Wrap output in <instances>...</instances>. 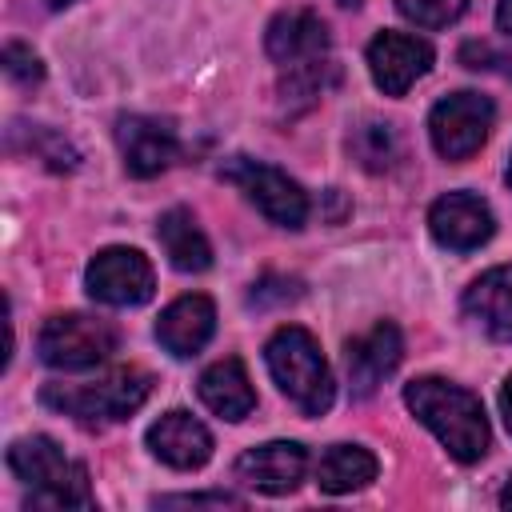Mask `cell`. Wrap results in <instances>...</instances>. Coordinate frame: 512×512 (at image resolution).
<instances>
[{
	"label": "cell",
	"mask_w": 512,
	"mask_h": 512,
	"mask_svg": "<svg viewBox=\"0 0 512 512\" xmlns=\"http://www.w3.org/2000/svg\"><path fill=\"white\" fill-rule=\"evenodd\" d=\"M0 64H4V72H8V80H16L20 88H32V84H40L44 80V64H40V56L28 48V44H4V56H0Z\"/></svg>",
	"instance_id": "obj_25"
},
{
	"label": "cell",
	"mask_w": 512,
	"mask_h": 512,
	"mask_svg": "<svg viewBox=\"0 0 512 512\" xmlns=\"http://www.w3.org/2000/svg\"><path fill=\"white\" fill-rule=\"evenodd\" d=\"M460 60H464L468 68H500V72L512 76V60H508V56H496L488 44H476V40L460 48Z\"/></svg>",
	"instance_id": "obj_28"
},
{
	"label": "cell",
	"mask_w": 512,
	"mask_h": 512,
	"mask_svg": "<svg viewBox=\"0 0 512 512\" xmlns=\"http://www.w3.org/2000/svg\"><path fill=\"white\" fill-rule=\"evenodd\" d=\"M496 220L488 212V204L472 192H448L428 208V232L440 248L452 252H472L492 236Z\"/></svg>",
	"instance_id": "obj_11"
},
{
	"label": "cell",
	"mask_w": 512,
	"mask_h": 512,
	"mask_svg": "<svg viewBox=\"0 0 512 512\" xmlns=\"http://www.w3.org/2000/svg\"><path fill=\"white\" fill-rule=\"evenodd\" d=\"M264 360H268V372L280 384V392L304 416H320L332 408L336 380H332V368L308 328H296V324L276 328L272 340L264 344Z\"/></svg>",
	"instance_id": "obj_3"
},
{
	"label": "cell",
	"mask_w": 512,
	"mask_h": 512,
	"mask_svg": "<svg viewBox=\"0 0 512 512\" xmlns=\"http://www.w3.org/2000/svg\"><path fill=\"white\" fill-rule=\"evenodd\" d=\"M288 300H300V280H288V276H264V280L252 284V292H248V304H256V308L288 304Z\"/></svg>",
	"instance_id": "obj_26"
},
{
	"label": "cell",
	"mask_w": 512,
	"mask_h": 512,
	"mask_svg": "<svg viewBox=\"0 0 512 512\" xmlns=\"http://www.w3.org/2000/svg\"><path fill=\"white\" fill-rule=\"evenodd\" d=\"M48 4H52V8H64V4H72V0H48Z\"/></svg>",
	"instance_id": "obj_32"
},
{
	"label": "cell",
	"mask_w": 512,
	"mask_h": 512,
	"mask_svg": "<svg viewBox=\"0 0 512 512\" xmlns=\"http://www.w3.org/2000/svg\"><path fill=\"white\" fill-rule=\"evenodd\" d=\"M496 24H500V32L512 36V0H500L496 4Z\"/></svg>",
	"instance_id": "obj_30"
},
{
	"label": "cell",
	"mask_w": 512,
	"mask_h": 512,
	"mask_svg": "<svg viewBox=\"0 0 512 512\" xmlns=\"http://www.w3.org/2000/svg\"><path fill=\"white\" fill-rule=\"evenodd\" d=\"M220 176L228 184H236L272 224H280V228H304V220H308V196L280 168H272L264 160H252V156H228L220 164Z\"/></svg>",
	"instance_id": "obj_6"
},
{
	"label": "cell",
	"mask_w": 512,
	"mask_h": 512,
	"mask_svg": "<svg viewBox=\"0 0 512 512\" xmlns=\"http://www.w3.org/2000/svg\"><path fill=\"white\" fill-rule=\"evenodd\" d=\"M492 116H496V108L480 92H452V96H444L432 108V116H428L432 148L444 160H468L488 140Z\"/></svg>",
	"instance_id": "obj_7"
},
{
	"label": "cell",
	"mask_w": 512,
	"mask_h": 512,
	"mask_svg": "<svg viewBox=\"0 0 512 512\" xmlns=\"http://www.w3.org/2000/svg\"><path fill=\"white\" fill-rule=\"evenodd\" d=\"M404 404L448 448L452 460L476 464L488 452V420H484L480 400L468 388L448 384L440 376H420L404 384Z\"/></svg>",
	"instance_id": "obj_1"
},
{
	"label": "cell",
	"mask_w": 512,
	"mask_h": 512,
	"mask_svg": "<svg viewBox=\"0 0 512 512\" xmlns=\"http://www.w3.org/2000/svg\"><path fill=\"white\" fill-rule=\"evenodd\" d=\"M336 84V64L332 60H316V64H296L284 68L280 76V100L288 108H308L316 96H324Z\"/></svg>",
	"instance_id": "obj_22"
},
{
	"label": "cell",
	"mask_w": 512,
	"mask_h": 512,
	"mask_svg": "<svg viewBox=\"0 0 512 512\" xmlns=\"http://www.w3.org/2000/svg\"><path fill=\"white\" fill-rule=\"evenodd\" d=\"M508 184H512V160H508Z\"/></svg>",
	"instance_id": "obj_33"
},
{
	"label": "cell",
	"mask_w": 512,
	"mask_h": 512,
	"mask_svg": "<svg viewBox=\"0 0 512 512\" xmlns=\"http://www.w3.org/2000/svg\"><path fill=\"white\" fill-rule=\"evenodd\" d=\"M148 448L168 468L192 472V468L208 464V456H212V432L196 416H188V412H164L148 428Z\"/></svg>",
	"instance_id": "obj_16"
},
{
	"label": "cell",
	"mask_w": 512,
	"mask_h": 512,
	"mask_svg": "<svg viewBox=\"0 0 512 512\" xmlns=\"http://www.w3.org/2000/svg\"><path fill=\"white\" fill-rule=\"evenodd\" d=\"M156 236H160V248H164L172 268L204 272L212 264V244H208V236L200 232V224L188 208H168L156 224Z\"/></svg>",
	"instance_id": "obj_19"
},
{
	"label": "cell",
	"mask_w": 512,
	"mask_h": 512,
	"mask_svg": "<svg viewBox=\"0 0 512 512\" xmlns=\"http://www.w3.org/2000/svg\"><path fill=\"white\" fill-rule=\"evenodd\" d=\"M148 392H152V376L144 368H112L80 384H44L40 404L80 424H116L128 420L148 400Z\"/></svg>",
	"instance_id": "obj_4"
},
{
	"label": "cell",
	"mask_w": 512,
	"mask_h": 512,
	"mask_svg": "<svg viewBox=\"0 0 512 512\" xmlns=\"http://www.w3.org/2000/svg\"><path fill=\"white\" fill-rule=\"evenodd\" d=\"M348 152L364 172H388L400 160V136L388 120H364L348 136Z\"/></svg>",
	"instance_id": "obj_21"
},
{
	"label": "cell",
	"mask_w": 512,
	"mask_h": 512,
	"mask_svg": "<svg viewBox=\"0 0 512 512\" xmlns=\"http://www.w3.org/2000/svg\"><path fill=\"white\" fill-rule=\"evenodd\" d=\"M8 468L32 488L28 508H92L88 468L68 460L52 436H20L8 444Z\"/></svg>",
	"instance_id": "obj_2"
},
{
	"label": "cell",
	"mask_w": 512,
	"mask_h": 512,
	"mask_svg": "<svg viewBox=\"0 0 512 512\" xmlns=\"http://www.w3.org/2000/svg\"><path fill=\"white\" fill-rule=\"evenodd\" d=\"M28 132V152H36L48 168H56V172H72L76 164H80V152L60 136V132H52V128H40V124H32V128H24Z\"/></svg>",
	"instance_id": "obj_23"
},
{
	"label": "cell",
	"mask_w": 512,
	"mask_h": 512,
	"mask_svg": "<svg viewBox=\"0 0 512 512\" xmlns=\"http://www.w3.org/2000/svg\"><path fill=\"white\" fill-rule=\"evenodd\" d=\"M396 8L420 28H448L452 20H460L468 0H396Z\"/></svg>",
	"instance_id": "obj_24"
},
{
	"label": "cell",
	"mask_w": 512,
	"mask_h": 512,
	"mask_svg": "<svg viewBox=\"0 0 512 512\" xmlns=\"http://www.w3.org/2000/svg\"><path fill=\"white\" fill-rule=\"evenodd\" d=\"M328 24L308 12V8H288V12H276L268 32H264V48L268 56L280 64V68H296V64H316V60H328Z\"/></svg>",
	"instance_id": "obj_14"
},
{
	"label": "cell",
	"mask_w": 512,
	"mask_h": 512,
	"mask_svg": "<svg viewBox=\"0 0 512 512\" xmlns=\"http://www.w3.org/2000/svg\"><path fill=\"white\" fill-rule=\"evenodd\" d=\"M372 480H376V456L368 448H360V444H332L316 464V484L328 496L356 492V488H364Z\"/></svg>",
	"instance_id": "obj_20"
},
{
	"label": "cell",
	"mask_w": 512,
	"mask_h": 512,
	"mask_svg": "<svg viewBox=\"0 0 512 512\" xmlns=\"http://www.w3.org/2000/svg\"><path fill=\"white\" fill-rule=\"evenodd\" d=\"M500 504L512 508V476H508V484H504V492H500Z\"/></svg>",
	"instance_id": "obj_31"
},
{
	"label": "cell",
	"mask_w": 512,
	"mask_h": 512,
	"mask_svg": "<svg viewBox=\"0 0 512 512\" xmlns=\"http://www.w3.org/2000/svg\"><path fill=\"white\" fill-rule=\"evenodd\" d=\"M244 500L232 492H184V496H156V508H240Z\"/></svg>",
	"instance_id": "obj_27"
},
{
	"label": "cell",
	"mask_w": 512,
	"mask_h": 512,
	"mask_svg": "<svg viewBox=\"0 0 512 512\" xmlns=\"http://www.w3.org/2000/svg\"><path fill=\"white\" fill-rule=\"evenodd\" d=\"M216 332V304L204 296V292H192V296H180L172 300L160 320H156V340L164 344V352H172L176 360H188L196 356Z\"/></svg>",
	"instance_id": "obj_15"
},
{
	"label": "cell",
	"mask_w": 512,
	"mask_h": 512,
	"mask_svg": "<svg viewBox=\"0 0 512 512\" xmlns=\"http://www.w3.org/2000/svg\"><path fill=\"white\" fill-rule=\"evenodd\" d=\"M304 472H308V452L296 440H272L236 456V480L264 496L292 492L304 480Z\"/></svg>",
	"instance_id": "obj_13"
},
{
	"label": "cell",
	"mask_w": 512,
	"mask_h": 512,
	"mask_svg": "<svg viewBox=\"0 0 512 512\" xmlns=\"http://www.w3.org/2000/svg\"><path fill=\"white\" fill-rule=\"evenodd\" d=\"M464 312L492 340L512 344V264H500V268L484 272L480 280H472L464 292Z\"/></svg>",
	"instance_id": "obj_17"
},
{
	"label": "cell",
	"mask_w": 512,
	"mask_h": 512,
	"mask_svg": "<svg viewBox=\"0 0 512 512\" xmlns=\"http://www.w3.org/2000/svg\"><path fill=\"white\" fill-rule=\"evenodd\" d=\"M84 284L92 292V300L112 304V308H136L144 300H152L156 276L144 252L136 248H104L88 260Z\"/></svg>",
	"instance_id": "obj_8"
},
{
	"label": "cell",
	"mask_w": 512,
	"mask_h": 512,
	"mask_svg": "<svg viewBox=\"0 0 512 512\" xmlns=\"http://www.w3.org/2000/svg\"><path fill=\"white\" fill-rule=\"evenodd\" d=\"M400 356H404V340H400V328L388 320H380L368 332H360L356 340H348L344 368H348L352 396H372L384 384V376L396 372Z\"/></svg>",
	"instance_id": "obj_12"
},
{
	"label": "cell",
	"mask_w": 512,
	"mask_h": 512,
	"mask_svg": "<svg viewBox=\"0 0 512 512\" xmlns=\"http://www.w3.org/2000/svg\"><path fill=\"white\" fill-rule=\"evenodd\" d=\"M200 400H204L216 416H224V420H244V416H252L256 392H252V380H248L244 364H240L236 356H224V360H216L212 368H204V372H200Z\"/></svg>",
	"instance_id": "obj_18"
},
{
	"label": "cell",
	"mask_w": 512,
	"mask_h": 512,
	"mask_svg": "<svg viewBox=\"0 0 512 512\" xmlns=\"http://www.w3.org/2000/svg\"><path fill=\"white\" fill-rule=\"evenodd\" d=\"M116 144H120V156H124L128 176H136V180L160 176L180 156L176 124L172 120H160V116H124L116 124Z\"/></svg>",
	"instance_id": "obj_9"
},
{
	"label": "cell",
	"mask_w": 512,
	"mask_h": 512,
	"mask_svg": "<svg viewBox=\"0 0 512 512\" xmlns=\"http://www.w3.org/2000/svg\"><path fill=\"white\" fill-rule=\"evenodd\" d=\"M500 412H504V424H508V432H512V376H508L504 388H500Z\"/></svg>",
	"instance_id": "obj_29"
},
{
	"label": "cell",
	"mask_w": 512,
	"mask_h": 512,
	"mask_svg": "<svg viewBox=\"0 0 512 512\" xmlns=\"http://www.w3.org/2000/svg\"><path fill=\"white\" fill-rule=\"evenodd\" d=\"M432 68V44L408 32H380L368 44V72L384 96H404Z\"/></svg>",
	"instance_id": "obj_10"
},
{
	"label": "cell",
	"mask_w": 512,
	"mask_h": 512,
	"mask_svg": "<svg viewBox=\"0 0 512 512\" xmlns=\"http://www.w3.org/2000/svg\"><path fill=\"white\" fill-rule=\"evenodd\" d=\"M120 344V332L112 320H100V316H84V312H64V316H52L40 336H36V352L48 368H60V372H84V368H96L104 364Z\"/></svg>",
	"instance_id": "obj_5"
}]
</instances>
